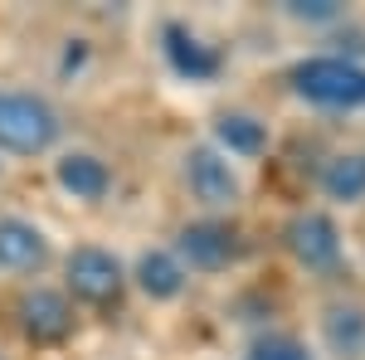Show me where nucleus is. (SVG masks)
<instances>
[{
    "label": "nucleus",
    "mask_w": 365,
    "mask_h": 360,
    "mask_svg": "<svg viewBox=\"0 0 365 360\" xmlns=\"http://www.w3.org/2000/svg\"><path fill=\"white\" fill-rule=\"evenodd\" d=\"M58 137H63V122H58V112L39 93L0 88V151H10V156H44Z\"/></svg>",
    "instance_id": "nucleus-1"
},
{
    "label": "nucleus",
    "mask_w": 365,
    "mask_h": 360,
    "mask_svg": "<svg viewBox=\"0 0 365 360\" xmlns=\"http://www.w3.org/2000/svg\"><path fill=\"white\" fill-rule=\"evenodd\" d=\"M287 83L297 98H307L317 108H365V63L341 54H317L292 63Z\"/></svg>",
    "instance_id": "nucleus-2"
},
{
    "label": "nucleus",
    "mask_w": 365,
    "mask_h": 360,
    "mask_svg": "<svg viewBox=\"0 0 365 360\" xmlns=\"http://www.w3.org/2000/svg\"><path fill=\"white\" fill-rule=\"evenodd\" d=\"M63 282H68V297H78L88 307H117L122 287H127V268H122V258L113 249L78 244L63 258Z\"/></svg>",
    "instance_id": "nucleus-3"
},
{
    "label": "nucleus",
    "mask_w": 365,
    "mask_h": 360,
    "mask_svg": "<svg viewBox=\"0 0 365 360\" xmlns=\"http://www.w3.org/2000/svg\"><path fill=\"white\" fill-rule=\"evenodd\" d=\"M282 244H287V253H292L307 273H336L341 258H346L341 224L331 220L327 210H302V215H292L287 229H282Z\"/></svg>",
    "instance_id": "nucleus-4"
},
{
    "label": "nucleus",
    "mask_w": 365,
    "mask_h": 360,
    "mask_svg": "<svg viewBox=\"0 0 365 360\" xmlns=\"http://www.w3.org/2000/svg\"><path fill=\"white\" fill-rule=\"evenodd\" d=\"M175 258H180V268L190 273H220L229 268L234 258H239V229L225 220H195L185 224L180 234H175Z\"/></svg>",
    "instance_id": "nucleus-5"
},
{
    "label": "nucleus",
    "mask_w": 365,
    "mask_h": 360,
    "mask_svg": "<svg viewBox=\"0 0 365 360\" xmlns=\"http://www.w3.org/2000/svg\"><path fill=\"white\" fill-rule=\"evenodd\" d=\"M185 185L195 195L200 205H210V210H229L239 195H244V180H239V170L229 156H220L210 141H200L185 151Z\"/></svg>",
    "instance_id": "nucleus-6"
},
{
    "label": "nucleus",
    "mask_w": 365,
    "mask_h": 360,
    "mask_svg": "<svg viewBox=\"0 0 365 360\" xmlns=\"http://www.w3.org/2000/svg\"><path fill=\"white\" fill-rule=\"evenodd\" d=\"M15 322L34 346H54V341H63L73 331V302L58 287H29L15 302Z\"/></svg>",
    "instance_id": "nucleus-7"
},
{
    "label": "nucleus",
    "mask_w": 365,
    "mask_h": 360,
    "mask_svg": "<svg viewBox=\"0 0 365 360\" xmlns=\"http://www.w3.org/2000/svg\"><path fill=\"white\" fill-rule=\"evenodd\" d=\"M161 49H166L170 73L185 78V83H210V78H220V68H225L220 49L205 44L195 29H185V25H166L161 29Z\"/></svg>",
    "instance_id": "nucleus-8"
},
{
    "label": "nucleus",
    "mask_w": 365,
    "mask_h": 360,
    "mask_svg": "<svg viewBox=\"0 0 365 360\" xmlns=\"http://www.w3.org/2000/svg\"><path fill=\"white\" fill-rule=\"evenodd\" d=\"M49 263V234L25 215H0V273H39Z\"/></svg>",
    "instance_id": "nucleus-9"
},
{
    "label": "nucleus",
    "mask_w": 365,
    "mask_h": 360,
    "mask_svg": "<svg viewBox=\"0 0 365 360\" xmlns=\"http://www.w3.org/2000/svg\"><path fill=\"white\" fill-rule=\"evenodd\" d=\"M54 185L68 200H83V205H98L103 195L113 190V170L103 156H93V151H63L54 161Z\"/></svg>",
    "instance_id": "nucleus-10"
},
{
    "label": "nucleus",
    "mask_w": 365,
    "mask_h": 360,
    "mask_svg": "<svg viewBox=\"0 0 365 360\" xmlns=\"http://www.w3.org/2000/svg\"><path fill=\"white\" fill-rule=\"evenodd\" d=\"M127 277L137 282L151 302H175V297L185 292V282H190V273L180 268V258L170 249H141Z\"/></svg>",
    "instance_id": "nucleus-11"
},
{
    "label": "nucleus",
    "mask_w": 365,
    "mask_h": 360,
    "mask_svg": "<svg viewBox=\"0 0 365 360\" xmlns=\"http://www.w3.org/2000/svg\"><path fill=\"white\" fill-rule=\"evenodd\" d=\"M210 146L220 156H234V161H253V156L268 151V122H258L253 112H220Z\"/></svg>",
    "instance_id": "nucleus-12"
},
{
    "label": "nucleus",
    "mask_w": 365,
    "mask_h": 360,
    "mask_svg": "<svg viewBox=\"0 0 365 360\" xmlns=\"http://www.w3.org/2000/svg\"><path fill=\"white\" fill-rule=\"evenodd\" d=\"M322 341L336 360H365V307L331 302L322 312Z\"/></svg>",
    "instance_id": "nucleus-13"
},
{
    "label": "nucleus",
    "mask_w": 365,
    "mask_h": 360,
    "mask_svg": "<svg viewBox=\"0 0 365 360\" xmlns=\"http://www.w3.org/2000/svg\"><path fill=\"white\" fill-rule=\"evenodd\" d=\"M322 195L336 205H361L365 200V151H341L322 166Z\"/></svg>",
    "instance_id": "nucleus-14"
},
{
    "label": "nucleus",
    "mask_w": 365,
    "mask_h": 360,
    "mask_svg": "<svg viewBox=\"0 0 365 360\" xmlns=\"http://www.w3.org/2000/svg\"><path fill=\"white\" fill-rule=\"evenodd\" d=\"M244 360H317V356L307 351V341L273 331V336H258V341L249 346V356H244Z\"/></svg>",
    "instance_id": "nucleus-15"
},
{
    "label": "nucleus",
    "mask_w": 365,
    "mask_h": 360,
    "mask_svg": "<svg viewBox=\"0 0 365 360\" xmlns=\"http://www.w3.org/2000/svg\"><path fill=\"white\" fill-rule=\"evenodd\" d=\"M282 15L297 25H336L346 10H341V0H287Z\"/></svg>",
    "instance_id": "nucleus-16"
},
{
    "label": "nucleus",
    "mask_w": 365,
    "mask_h": 360,
    "mask_svg": "<svg viewBox=\"0 0 365 360\" xmlns=\"http://www.w3.org/2000/svg\"><path fill=\"white\" fill-rule=\"evenodd\" d=\"M0 360H5V356H0Z\"/></svg>",
    "instance_id": "nucleus-17"
}]
</instances>
